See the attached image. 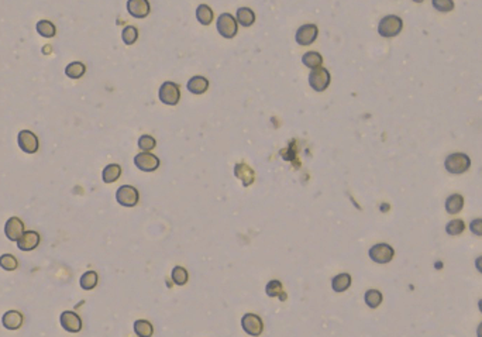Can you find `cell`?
<instances>
[{
    "mask_svg": "<svg viewBox=\"0 0 482 337\" xmlns=\"http://www.w3.org/2000/svg\"><path fill=\"white\" fill-rule=\"evenodd\" d=\"M155 144H157L155 138L151 137V136H147V134L141 136L140 140H138V147H140L141 151H146V153L151 151L152 148H155Z\"/></svg>",
    "mask_w": 482,
    "mask_h": 337,
    "instance_id": "836d02e7",
    "label": "cell"
},
{
    "mask_svg": "<svg viewBox=\"0 0 482 337\" xmlns=\"http://www.w3.org/2000/svg\"><path fill=\"white\" fill-rule=\"evenodd\" d=\"M35 30H37V32L41 37H45V38H51V37H54L57 34V29H55V26L50 20L38 21L37 26H35Z\"/></svg>",
    "mask_w": 482,
    "mask_h": 337,
    "instance_id": "d4e9b609",
    "label": "cell"
},
{
    "mask_svg": "<svg viewBox=\"0 0 482 337\" xmlns=\"http://www.w3.org/2000/svg\"><path fill=\"white\" fill-rule=\"evenodd\" d=\"M138 199H140L138 190L134 186H130V185H123V186H120L117 189V192H116V200H117V203L121 205V206H126V208L136 206L137 203H138Z\"/></svg>",
    "mask_w": 482,
    "mask_h": 337,
    "instance_id": "5b68a950",
    "label": "cell"
},
{
    "mask_svg": "<svg viewBox=\"0 0 482 337\" xmlns=\"http://www.w3.org/2000/svg\"><path fill=\"white\" fill-rule=\"evenodd\" d=\"M478 306H480V310H481V312H482V299H481V301H480V304H478Z\"/></svg>",
    "mask_w": 482,
    "mask_h": 337,
    "instance_id": "ab89813d",
    "label": "cell"
},
{
    "mask_svg": "<svg viewBox=\"0 0 482 337\" xmlns=\"http://www.w3.org/2000/svg\"><path fill=\"white\" fill-rule=\"evenodd\" d=\"M172 281L177 285H185L188 282V271L182 267H174Z\"/></svg>",
    "mask_w": 482,
    "mask_h": 337,
    "instance_id": "d6a6232c",
    "label": "cell"
},
{
    "mask_svg": "<svg viewBox=\"0 0 482 337\" xmlns=\"http://www.w3.org/2000/svg\"><path fill=\"white\" fill-rule=\"evenodd\" d=\"M196 19L202 26H209L213 21V10L208 4H200L196 9Z\"/></svg>",
    "mask_w": 482,
    "mask_h": 337,
    "instance_id": "4316f807",
    "label": "cell"
},
{
    "mask_svg": "<svg viewBox=\"0 0 482 337\" xmlns=\"http://www.w3.org/2000/svg\"><path fill=\"white\" fill-rule=\"evenodd\" d=\"M350 285H351V276L347 273L335 275L331 281V288L334 292H344L350 288Z\"/></svg>",
    "mask_w": 482,
    "mask_h": 337,
    "instance_id": "ffe728a7",
    "label": "cell"
},
{
    "mask_svg": "<svg viewBox=\"0 0 482 337\" xmlns=\"http://www.w3.org/2000/svg\"><path fill=\"white\" fill-rule=\"evenodd\" d=\"M188 91L193 95H202L208 91L209 88V81L205 76H193L190 78L188 82Z\"/></svg>",
    "mask_w": 482,
    "mask_h": 337,
    "instance_id": "ac0fdd59",
    "label": "cell"
},
{
    "mask_svg": "<svg viewBox=\"0 0 482 337\" xmlns=\"http://www.w3.org/2000/svg\"><path fill=\"white\" fill-rule=\"evenodd\" d=\"M413 1H416V3H422L423 0H413Z\"/></svg>",
    "mask_w": 482,
    "mask_h": 337,
    "instance_id": "60d3db41",
    "label": "cell"
},
{
    "mask_svg": "<svg viewBox=\"0 0 482 337\" xmlns=\"http://www.w3.org/2000/svg\"><path fill=\"white\" fill-rule=\"evenodd\" d=\"M0 267L4 271H14L19 267V261L11 254H3V255H0Z\"/></svg>",
    "mask_w": 482,
    "mask_h": 337,
    "instance_id": "f546056e",
    "label": "cell"
},
{
    "mask_svg": "<svg viewBox=\"0 0 482 337\" xmlns=\"http://www.w3.org/2000/svg\"><path fill=\"white\" fill-rule=\"evenodd\" d=\"M179 99H181V92H179V86L171 81H167L161 85L159 88V100L162 103H165L168 106H175L178 105Z\"/></svg>",
    "mask_w": 482,
    "mask_h": 337,
    "instance_id": "8992f818",
    "label": "cell"
},
{
    "mask_svg": "<svg viewBox=\"0 0 482 337\" xmlns=\"http://www.w3.org/2000/svg\"><path fill=\"white\" fill-rule=\"evenodd\" d=\"M364 299H365V304H367L369 307L375 309V307H378V306L381 305V302H382V294H381L379 291H377V289H369V291L365 292Z\"/></svg>",
    "mask_w": 482,
    "mask_h": 337,
    "instance_id": "4dcf8cb0",
    "label": "cell"
},
{
    "mask_svg": "<svg viewBox=\"0 0 482 337\" xmlns=\"http://www.w3.org/2000/svg\"><path fill=\"white\" fill-rule=\"evenodd\" d=\"M241 327L250 336H260L264 330V323L260 316H257L254 313H245L241 317Z\"/></svg>",
    "mask_w": 482,
    "mask_h": 337,
    "instance_id": "9c48e42d",
    "label": "cell"
},
{
    "mask_svg": "<svg viewBox=\"0 0 482 337\" xmlns=\"http://www.w3.org/2000/svg\"><path fill=\"white\" fill-rule=\"evenodd\" d=\"M302 62H303L304 66L313 69V68H317V66H322V63H323V57H322L319 53H316V51H309V53L303 54V57H302Z\"/></svg>",
    "mask_w": 482,
    "mask_h": 337,
    "instance_id": "484cf974",
    "label": "cell"
},
{
    "mask_svg": "<svg viewBox=\"0 0 482 337\" xmlns=\"http://www.w3.org/2000/svg\"><path fill=\"white\" fill-rule=\"evenodd\" d=\"M330 81H331L330 72L323 66L313 68L309 74V85L316 92H325L330 85Z\"/></svg>",
    "mask_w": 482,
    "mask_h": 337,
    "instance_id": "7a4b0ae2",
    "label": "cell"
},
{
    "mask_svg": "<svg viewBox=\"0 0 482 337\" xmlns=\"http://www.w3.org/2000/svg\"><path fill=\"white\" fill-rule=\"evenodd\" d=\"M393 254H395L393 248L389 244H385V243L375 244V245H372L369 248V258L378 264L389 263L393 258Z\"/></svg>",
    "mask_w": 482,
    "mask_h": 337,
    "instance_id": "52a82bcc",
    "label": "cell"
},
{
    "mask_svg": "<svg viewBox=\"0 0 482 337\" xmlns=\"http://www.w3.org/2000/svg\"><path fill=\"white\" fill-rule=\"evenodd\" d=\"M265 292H267V295L270 296V298H279L281 301L286 299V294L283 292L282 284L279 281H276V279H272V281H270L267 284Z\"/></svg>",
    "mask_w": 482,
    "mask_h": 337,
    "instance_id": "44dd1931",
    "label": "cell"
},
{
    "mask_svg": "<svg viewBox=\"0 0 482 337\" xmlns=\"http://www.w3.org/2000/svg\"><path fill=\"white\" fill-rule=\"evenodd\" d=\"M23 233H24V223L21 221V219L13 216V217H10L9 220L6 221V224H4V234H6V237L10 242H17Z\"/></svg>",
    "mask_w": 482,
    "mask_h": 337,
    "instance_id": "9a60e30c",
    "label": "cell"
},
{
    "mask_svg": "<svg viewBox=\"0 0 482 337\" xmlns=\"http://www.w3.org/2000/svg\"><path fill=\"white\" fill-rule=\"evenodd\" d=\"M134 332L137 336L150 337L154 333V327L147 320H136L134 322Z\"/></svg>",
    "mask_w": 482,
    "mask_h": 337,
    "instance_id": "f1b7e54d",
    "label": "cell"
},
{
    "mask_svg": "<svg viewBox=\"0 0 482 337\" xmlns=\"http://www.w3.org/2000/svg\"><path fill=\"white\" fill-rule=\"evenodd\" d=\"M85 72H86V66L79 61L68 63L66 68H65V75L68 78H71V79H79V78L84 76Z\"/></svg>",
    "mask_w": 482,
    "mask_h": 337,
    "instance_id": "603a6c76",
    "label": "cell"
},
{
    "mask_svg": "<svg viewBox=\"0 0 482 337\" xmlns=\"http://www.w3.org/2000/svg\"><path fill=\"white\" fill-rule=\"evenodd\" d=\"M317 34H319V29H317L316 24H303V26H301L298 29L295 40L299 45L307 47V45H310V44H313L316 41Z\"/></svg>",
    "mask_w": 482,
    "mask_h": 337,
    "instance_id": "ba28073f",
    "label": "cell"
},
{
    "mask_svg": "<svg viewBox=\"0 0 482 337\" xmlns=\"http://www.w3.org/2000/svg\"><path fill=\"white\" fill-rule=\"evenodd\" d=\"M60 322H61V326L69 333H78L82 329V319L71 310L62 312L60 316Z\"/></svg>",
    "mask_w": 482,
    "mask_h": 337,
    "instance_id": "7c38bea8",
    "label": "cell"
},
{
    "mask_svg": "<svg viewBox=\"0 0 482 337\" xmlns=\"http://www.w3.org/2000/svg\"><path fill=\"white\" fill-rule=\"evenodd\" d=\"M477 335H478L480 337H482V323L480 325V326H478V332H477Z\"/></svg>",
    "mask_w": 482,
    "mask_h": 337,
    "instance_id": "f35d334b",
    "label": "cell"
},
{
    "mask_svg": "<svg viewBox=\"0 0 482 337\" xmlns=\"http://www.w3.org/2000/svg\"><path fill=\"white\" fill-rule=\"evenodd\" d=\"M79 284H81V288L85 289V291H90L93 289L94 286L97 285V274L94 271H86L81 279H79Z\"/></svg>",
    "mask_w": 482,
    "mask_h": 337,
    "instance_id": "83f0119b",
    "label": "cell"
},
{
    "mask_svg": "<svg viewBox=\"0 0 482 337\" xmlns=\"http://www.w3.org/2000/svg\"><path fill=\"white\" fill-rule=\"evenodd\" d=\"M475 267H477V270H478L480 273H482V255L481 257H478V258H477V261H475Z\"/></svg>",
    "mask_w": 482,
    "mask_h": 337,
    "instance_id": "74e56055",
    "label": "cell"
},
{
    "mask_svg": "<svg viewBox=\"0 0 482 337\" xmlns=\"http://www.w3.org/2000/svg\"><path fill=\"white\" fill-rule=\"evenodd\" d=\"M402 27H403L402 19L398 17V16H395V14H389V16H385L382 20L379 21V24H378V32H379V35H382L385 38H389V37L398 35L399 32L402 31Z\"/></svg>",
    "mask_w": 482,
    "mask_h": 337,
    "instance_id": "6da1fadb",
    "label": "cell"
},
{
    "mask_svg": "<svg viewBox=\"0 0 482 337\" xmlns=\"http://www.w3.org/2000/svg\"><path fill=\"white\" fill-rule=\"evenodd\" d=\"M462 208H464V198H462L461 195H458V193L451 195L450 198L447 199V202H446V211L449 212L450 214L460 213Z\"/></svg>",
    "mask_w": 482,
    "mask_h": 337,
    "instance_id": "cb8c5ba5",
    "label": "cell"
},
{
    "mask_svg": "<svg viewBox=\"0 0 482 337\" xmlns=\"http://www.w3.org/2000/svg\"><path fill=\"white\" fill-rule=\"evenodd\" d=\"M120 175H121V167L117 165V164H110L103 169L102 179L106 184H112V182H115V181L120 178Z\"/></svg>",
    "mask_w": 482,
    "mask_h": 337,
    "instance_id": "7402d4cb",
    "label": "cell"
},
{
    "mask_svg": "<svg viewBox=\"0 0 482 337\" xmlns=\"http://www.w3.org/2000/svg\"><path fill=\"white\" fill-rule=\"evenodd\" d=\"M121 38H123V42L126 45H133L138 38V30L134 26H126L123 29V32H121Z\"/></svg>",
    "mask_w": 482,
    "mask_h": 337,
    "instance_id": "1f68e13d",
    "label": "cell"
},
{
    "mask_svg": "<svg viewBox=\"0 0 482 337\" xmlns=\"http://www.w3.org/2000/svg\"><path fill=\"white\" fill-rule=\"evenodd\" d=\"M217 31L224 38H233L239 31V23L230 13H221L217 19Z\"/></svg>",
    "mask_w": 482,
    "mask_h": 337,
    "instance_id": "277c9868",
    "label": "cell"
},
{
    "mask_svg": "<svg viewBox=\"0 0 482 337\" xmlns=\"http://www.w3.org/2000/svg\"><path fill=\"white\" fill-rule=\"evenodd\" d=\"M19 147L27 154H35L38 151V138L30 130H21L19 133Z\"/></svg>",
    "mask_w": 482,
    "mask_h": 337,
    "instance_id": "30bf717a",
    "label": "cell"
},
{
    "mask_svg": "<svg viewBox=\"0 0 482 337\" xmlns=\"http://www.w3.org/2000/svg\"><path fill=\"white\" fill-rule=\"evenodd\" d=\"M1 325L7 330H17L23 325V315L19 310H7L1 316Z\"/></svg>",
    "mask_w": 482,
    "mask_h": 337,
    "instance_id": "e0dca14e",
    "label": "cell"
},
{
    "mask_svg": "<svg viewBox=\"0 0 482 337\" xmlns=\"http://www.w3.org/2000/svg\"><path fill=\"white\" fill-rule=\"evenodd\" d=\"M236 20L242 27H250L255 21V13L248 7H240L236 13Z\"/></svg>",
    "mask_w": 482,
    "mask_h": 337,
    "instance_id": "d6986e66",
    "label": "cell"
},
{
    "mask_svg": "<svg viewBox=\"0 0 482 337\" xmlns=\"http://www.w3.org/2000/svg\"><path fill=\"white\" fill-rule=\"evenodd\" d=\"M470 229H471V232L474 233L475 236H482V219H475V220H472Z\"/></svg>",
    "mask_w": 482,
    "mask_h": 337,
    "instance_id": "8d00e7d4",
    "label": "cell"
},
{
    "mask_svg": "<svg viewBox=\"0 0 482 337\" xmlns=\"http://www.w3.org/2000/svg\"><path fill=\"white\" fill-rule=\"evenodd\" d=\"M134 164H136V167L140 171L152 172V171H155L159 167V159L155 155L143 151L141 154H137L136 157H134Z\"/></svg>",
    "mask_w": 482,
    "mask_h": 337,
    "instance_id": "8fae6325",
    "label": "cell"
},
{
    "mask_svg": "<svg viewBox=\"0 0 482 337\" xmlns=\"http://www.w3.org/2000/svg\"><path fill=\"white\" fill-rule=\"evenodd\" d=\"M433 7L436 10L447 13L454 9V1L452 0H433Z\"/></svg>",
    "mask_w": 482,
    "mask_h": 337,
    "instance_id": "d590c367",
    "label": "cell"
},
{
    "mask_svg": "<svg viewBox=\"0 0 482 337\" xmlns=\"http://www.w3.org/2000/svg\"><path fill=\"white\" fill-rule=\"evenodd\" d=\"M127 10L130 13V16H133L134 19H144L150 14L151 6H150L148 0H128Z\"/></svg>",
    "mask_w": 482,
    "mask_h": 337,
    "instance_id": "5bb4252c",
    "label": "cell"
},
{
    "mask_svg": "<svg viewBox=\"0 0 482 337\" xmlns=\"http://www.w3.org/2000/svg\"><path fill=\"white\" fill-rule=\"evenodd\" d=\"M446 169L451 174H464L471 167V159L462 153H454L446 159Z\"/></svg>",
    "mask_w": 482,
    "mask_h": 337,
    "instance_id": "3957f363",
    "label": "cell"
},
{
    "mask_svg": "<svg viewBox=\"0 0 482 337\" xmlns=\"http://www.w3.org/2000/svg\"><path fill=\"white\" fill-rule=\"evenodd\" d=\"M464 229H465V224H464V221L460 220V219L451 220L450 223L447 224V227H446L447 233L451 234V236H458V234H461V233L464 232Z\"/></svg>",
    "mask_w": 482,
    "mask_h": 337,
    "instance_id": "e575fe53",
    "label": "cell"
},
{
    "mask_svg": "<svg viewBox=\"0 0 482 337\" xmlns=\"http://www.w3.org/2000/svg\"><path fill=\"white\" fill-rule=\"evenodd\" d=\"M234 175L240 179L241 184H242L244 186H250L252 182H254V179H255L254 169H252L250 165L244 164V162H240V164H237V165L234 167Z\"/></svg>",
    "mask_w": 482,
    "mask_h": 337,
    "instance_id": "2e32d148",
    "label": "cell"
},
{
    "mask_svg": "<svg viewBox=\"0 0 482 337\" xmlns=\"http://www.w3.org/2000/svg\"><path fill=\"white\" fill-rule=\"evenodd\" d=\"M40 234L34 230H27L21 234L17 240V247L20 248L21 251H32L38 247L40 244Z\"/></svg>",
    "mask_w": 482,
    "mask_h": 337,
    "instance_id": "4fadbf2b",
    "label": "cell"
}]
</instances>
